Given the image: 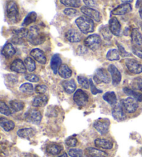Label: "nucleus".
<instances>
[{"instance_id": "nucleus-1", "label": "nucleus", "mask_w": 142, "mask_h": 157, "mask_svg": "<svg viewBox=\"0 0 142 157\" xmlns=\"http://www.w3.org/2000/svg\"><path fill=\"white\" fill-rule=\"evenodd\" d=\"M28 40L30 44L37 46L42 44L45 41V34L40 31L37 26H33L29 29Z\"/></svg>"}, {"instance_id": "nucleus-2", "label": "nucleus", "mask_w": 142, "mask_h": 157, "mask_svg": "<svg viewBox=\"0 0 142 157\" xmlns=\"http://www.w3.org/2000/svg\"><path fill=\"white\" fill-rule=\"evenodd\" d=\"M76 24L82 33L87 34L94 31V23L92 19L87 16H81L76 19Z\"/></svg>"}, {"instance_id": "nucleus-3", "label": "nucleus", "mask_w": 142, "mask_h": 157, "mask_svg": "<svg viewBox=\"0 0 142 157\" xmlns=\"http://www.w3.org/2000/svg\"><path fill=\"white\" fill-rule=\"evenodd\" d=\"M6 14L7 17L10 21L17 22L18 21L19 10L18 6L16 2L13 1H9L6 4Z\"/></svg>"}, {"instance_id": "nucleus-4", "label": "nucleus", "mask_w": 142, "mask_h": 157, "mask_svg": "<svg viewBox=\"0 0 142 157\" xmlns=\"http://www.w3.org/2000/svg\"><path fill=\"white\" fill-rule=\"evenodd\" d=\"M110 124V121L109 119L100 118L94 121L93 126L99 133L101 135H104L108 132Z\"/></svg>"}, {"instance_id": "nucleus-5", "label": "nucleus", "mask_w": 142, "mask_h": 157, "mask_svg": "<svg viewBox=\"0 0 142 157\" xmlns=\"http://www.w3.org/2000/svg\"><path fill=\"white\" fill-rule=\"evenodd\" d=\"M84 44L91 50L96 51L99 48L101 44V39L99 35L92 34L85 40Z\"/></svg>"}, {"instance_id": "nucleus-6", "label": "nucleus", "mask_w": 142, "mask_h": 157, "mask_svg": "<svg viewBox=\"0 0 142 157\" xmlns=\"http://www.w3.org/2000/svg\"><path fill=\"white\" fill-rule=\"evenodd\" d=\"M94 80L97 84H109L111 82V78L108 72L105 69H98L94 73Z\"/></svg>"}, {"instance_id": "nucleus-7", "label": "nucleus", "mask_w": 142, "mask_h": 157, "mask_svg": "<svg viewBox=\"0 0 142 157\" xmlns=\"http://www.w3.org/2000/svg\"><path fill=\"white\" fill-rule=\"evenodd\" d=\"M121 105L124 107V110L130 113L135 112L139 107L138 101H136L135 99L131 98V97L121 100Z\"/></svg>"}, {"instance_id": "nucleus-8", "label": "nucleus", "mask_w": 142, "mask_h": 157, "mask_svg": "<svg viewBox=\"0 0 142 157\" xmlns=\"http://www.w3.org/2000/svg\"><path fill=\"white\" fill-rule=\"evenodd\" d=\"M73 101L78 106L83 107L88 102L89 96L86 94V92H85L82 89H78L76 91L74 95H73Z\"/></svg>"}, {"instance_id": "nucleus-9", "label": "nucleus", "mask_w": 142, "mask_h": 157, "mask_svg": "<svg viewBox=\"0 0 142 157\" xmlns=\"http://www.w3.org/2000/svg\"><path fill=\"white\" fill-rule=\"evenodd\" d=\"M42 114L40 111L37 109H31L29 112H27L25 115L26 120L35 124H39L42 121Z\"/></svg>"}, {"instance_id": "nucleus-10", "label": "nucleus", "mask_w": 142, "mask_h": 157, "mask_svg": "<svg viewBox=\"0 0 142 157\" xmlns=\"http://www.w3.org/2000/svg\"><path fill=\"white\" fill-rule=\"evenodd\" d=\"M125 66L132 74H139L142 72V64L135 59H127L125 60Z\"/></svg>"}, {"instance_id": "nucleus-11", "label": "nucleus", "mask_w": 142, "mask_h": 157, "mask_svg": "<svg viewBox=\"0 0 142 157\" xmlns=\"http://www.w3.org/2000/svg\"><path fill=\"white\" fill-rule=\"evenodd\" d=\"M108 71L110 73L112 77V82L113 85H118L121 81V72L119 71V69L114 64H110L108 66Z\"/></svg>"}, {"instance_id": "nucleus-12", "label": "nucleus", "mask_w": 142, "mask_h": 157, "mask_svg": "<svg viewBox=\"0 0 142 157\" xmlns=\"http://www.w3.org/2000/svg\"><path fill=\"white\" fill-rule=\"evenodd\" d=\"M81 12L85 15L87 17L90 19L95 20L96 21H100L101 17V13L96 9L89 8L88 6H83L81 7Z\"/></svg>"}, {"instance_id": "nucleus-13", "label": "nucleus", "mask_w": 142, "mask_h": 157, "mask_svg": "<svg viewBox=\"0 0 142 157\" xmlns=\"http://www.w3.org/2000/svg\"><path fill=\"white\" fill-rule=\"evenodd\" d=\"M113 118L117 121H123L126 118V116L124 112V107H122L121 103L116 104L113 106L112 111Z\"/></svg>"}, {"instance_id": "nucleus-14", "label": "nucleus", "mask_w": 142, "mask_h": 157, "mask_svg": "<svg viewBox=\"0 0 142 157\" xmlns=\"http://www.w3.org/2000/svg\"><path fill=\"white\" fill-rule=\"evenodd\" d=\"M65 37L68 41L72 43H76L81 41L82 36L79 32L74 29H71L68 30L66 34H65Z\"/></svg>"}, {"instance_id": "nucleus-15", "label": "nucleus", "mask_w": 142, "mask_h": 157, "mask_svg": "<svg viewBox=\"0 0 142 157\" xmlns=\"http://www.w3.org/2000/svg\"><path fill=\"white\" fill-rule=\"evenodd\" d=\"M109 27L112 33L116 36H119L121 33V26L116 17H112L109 21Z\"/></svg>"}, {"instance_id": "nucleus-16", "label": "nucleus", "mask_w": 142, "mask_h": 157, "mask_svg": "<svg viewBox=\"0 0 142 157\" xmlns=\"http://www.w3.org/2000/svg\"><path fill=\"white\" fill-rule=\"evenodd\" d=\"M132 10V6L130 4H122L112 10L111 13L115 15H124Z\"/></svg>"}, {"instance_id": "nucleus-17", "label": "nucleus", "mask_w": 142, "mask_h": 157, "mask_svg": "<svg viewBox=\"0 0 142 157\" xmlns=\"http://www.w3.org/2000/svg\"><path fill=\"white\" fill-rule=\"evenodd\" d=\"M10 69L18 74H24L26 71L25 64L20 59H16L12 62L10 65Z\"/></svg>"}, {"instance_id": "nucleus-18", "label": "nucleus", "mask_w": 142, "mask_h": 157, "mask_svg": "<svg viewBox=\"0 0 142 157\" xmlns=\"http://www.w3.org/2000/svg\"><path fill=\"white\" fill-rule=\"evenodd\" d=\"M31 56L35 60L42 64H45L46 62V58L45 53L39 48H34L31 51Z\"/></svg>"}, {"instance_id": "nucleus-19", "label": "nucleus", "mask_w": 142, "mask_h": 157, "mask_svg": "<svg viewBox=\"0 0 142 157\" xmlns=\"http://www.w3.org/2000/svg\"><path fill=\"white\" fill-rule=\"evenodd\" d=\"M131 40L136 47H142V35L138 29H134L131 32Z\"/></svg>"}, {"instance_id": "nucleus-20", "label": "nucleus", "mask_w": 142, "mask_h": 157, "mask_svg": "<svg viewBox=\"0 0 142 157\" xmlns=\"http://www.w3.org/2000/svg\"><path fill=\"white\" fill-rule=\"evenodd\" d=\"M62 59L61 56L58 54H55L53 55L52 58L51 59V68L52 69L54 74H56L58 71V69L62 65Z\"/></svg>"}, {"instance_id": "nucleus-21", "label": "nucleus", "mask_w": 142, "mask_h": 157, "mask_svg": "<svg viewBox=\"0 0 142 157\" xmlns=\"http://www.w3.org/2000/svg\"><path fill=\"white\" fill-rule=\"evenodd\" d=\"M19 137L24 139H30L34 136L35 130L33 128H23L19 129L17 132Z\"/></svg>"}, {"instance_id": "nucleus-22", "label": "nucleus", "mask_w": 142, "mask_h": 157, "mask_svg": "<svg viewBox=\"0 0 142 157\" xmlns=\"http://www.w3.org/2000/svg\"><path fill=\"white\" fill-rule=\"evenodd\" d=\"M94 144L97 147L110 150L113 147V143L110 140L104 139H97L94 140Z\"/></svg>"}, {"instance_id": "nucleus-23", "label": "nucleus", "mask_w": 142, "mask_h": 157, "mask_svg": "<svg viewBox=\"0 0 142 157\" xmlns=\"http://www.w3.org/2000/svg\"><path fill=\"white\" fill-rule=\"evenodd\" d=\"M48 102V97L45 95H39L35 96L34 101H33L32 105L35 107H45Z\"/></svg>"}, {"instance_id": "nucleus-24", "label": "nucleus", "mask_w": 142, "mask_h": 157, "mask_svg": "<svg viewBox=\"0 0 142 157\" xmlns=\"http://www.w3.org/2000/svg\"><path fill=\"white\" fill-rule=\"evenodd\" d=\"M0 125L6 132H10L15 128V123L12 121L6 119V118L1 117L0 118Z\"/></svg>"}, {"instance_id": "nucleus-25", "label": "nucleus", "mask_w": 142, "mask_h": 157, "mask_svg": "<svg viewBox=\"0 0 142 157\" xmlns=\"http://www.w3.org/2000/svg\"><path fill=\"white\" fill-rule=\"evenodd\" d=\"M62 86L65 92H67V94L73 93L76 89V84L73 80H64L62 82Z\"/></svg>"}, {"instance_id": "nucleus-26", "label": "nucleus", "mask_w": 142, "mask_h": 157, "mask_svg": "<svg viewBox=\"0 0 142 157\" xmlns=\"http://www.w3.org/2000/svg\"><path fill=\"white\" fill-rule=\"evenodd\" d=\"M86 155H89L93 157H106L108 156V154L105 151H101L98 149L94 147H87L85 149Z\"/></svg>"}, {"instance_id": "nucleus-27", "label": "nucleus", "mask_w": 142, "mask_h": 157, "mask_svg": "<svg viewBox=\"0 0 142 157\" xmlns=\"http://www.w3.org/2000/svg\"><path fill=\"white\" fill-rule=\"evenodd\" d=\"M103 98L105 102H107L108 104L114 106L117 104V98L116 94L114 91H108L104 94L103 96Z\"/></svg>"}, {"instance_id": "nucleus-28", "label": "nucleus", "mask_w": 142, "mask_h": 157, "mask_svg": "<svg viewBox=\"0 0 142 157\" xmlns=\"http://www.w3.org/2000/svg\"><path fill=\"white\" fill-rule=\"evenodd\" d=\"M15 48L13 47V46L10 43H7L4 45V48H2V53L5 58H10L13 56L15 55Z\"/></svg>"}, {"instance_id": "nucleus-29", "label": "nucleus", "mask_w": 142, "mask_h": 157, "mask_svg": "<svg viewBox=\"0 0 142 157\" xmlns=\"http://www.w3.org/2000/svg\"><path fill=\"white\" fill-rule=\"evenodd\" d=\"M58 74L61 78L68 79L72 76V71L67 64H62L58 69Z\"/></svg>"}, {"instance_id": "nucleus-30", "label": "nucleus", "mask_w": 142, "mask_h": 157, "mask_svg": "<svg viewBox=\"0 0 142 157\" xmlns=\"http://www.w3.org/2000/svg\"><path fill=\"white\" fill-rule=\"evenodd\" d=\"M124 92L126 94V95L130 96L131 98H133L135 99L136 101L141 102L142 101V94L136 92L135 90H132L130 88L124 87Z\"/></svg>"}, {"instance_id": "nucleus-31", "label": "nucleus", "mask_w": 142, "mask_h": 157, "mask_svg": "<svg viewBox=\"0 0 142 157\" xmlns=\"http://www.w3.org/2000/svg\"><path fill=\"white\" fill-rule=\"evenodd\" d=\"M63 150V147L61 145L58 144H51L46 148V151L51 155H58Z\"/></svg>"}, {"instance_id": "nucleus-32", "label": "nucleus", "mask_w": 142, "mask_h": 157, "mask_svg": "<svg viewBox=\"0 0 142 157\" xmlns=\"http://www.w3.org/2000/svg\"><path fill=\"white\" fill-rule=\"evenodd\" d=\"M10 107L14 112H21L24 109V103L18 100H13L10 102Z\"/></svg>"}, {"instance_id": "nucleus-33", "label": "nucleus", "mask_w": 142, "mask_h": 157, "mask_svg": "<svg viewBox=\"0 0 142 157\" xmlns=\"http://www.w3.org/2000/svg\"><path fill=\"white\" fill-rule=\"evenodd\" d=\"M13 33L15 35V37L17 38L18 41L23 39L24 37H28L29 30L26 28H20L13 31Z\"/></svg>"}, {"instance_id": "nucleus-34", "label": "nucleus", "mask_w": 142, "mask_h": 157, "mask_svg": "<svg viewBox=\"0 0 142 157\" xmlns=\"http://www.w3.org/2000/svg\"><path fill=\"white\" fill-rule=\"evenodd\" d=\"M101 34L102 35L103 38L106 40H110L112 37V33L110 29V27L107 25H103L99 29Z\"/></svg>"}, {"instance_id": "nucleus-35", "label": "nucleus", "mask_w": 142, "mask_h": 157, "mask_svg": "<svg viewBox=\"0 0 142 157\" xmlns=\"http://www.w3.org/2000/svg\"><path fill=\"white\" fill-rule=\"evenodd\" d=\"M37 19V14L35 12H31L29 13L28 15L26 16V17L24 18V20L22 22V26H29L32 23H34L35 21Z\"/></svg>"}, {"instance_id": "nucleus-36", "label": "nucleus", "mask_w": 142, "mask_h": 157, "mask_svg": "<svg viewBox=\"0 0 142 157\" xmlns=\"http://www.w3.org/2000/svg\"><path fill=\"white\" fill-rule=\"evenodd\" d=\"M106 58L110 61L119 60L120 59V54L119 50L115 49V48L109 50L107 53V55H106Z\"/></svg>"}, {"instance_id": "nucleus-37", "label": "nucleus", "mask_w": 142, "mask_h": 157, "mask_svg": "<svg viewBox=\"0 0 142 157\" xmlns=\"http://www.w3.org/2000/svg\"><path fill=\"white\" fill-rule=\"evenodd\" d=\"M20 91L22 92L24 94H29V95H31L34 94V88L31 83H24L20 86Z\"/></svg>"}, {"instance_id": "nucleus-38", "label": "nucleus", "mask_w": 142, "mask_h": 157, "mask_svg": "<svg viewBox=\"0 0 142 157\" xmlns=\"http://www.w3.org/2000/svg\"><path fill=\"white\" fill-rule=\"evenodd\" d=\"M24 64H25L26 69L28 70L29 72L34 71L35 69H36V65H35V62L31 58L28 57L24 60Z\"/></svg>"}, {"instance_id": "nucleus-39", "label": "nucleus", "mask_w": 142, "mask_h": 157, "mask_svg": "<svg viewBox=\"0 0 142 157\" xmlns=\"http://www.w3.org/2000/svg\"><path fill=\"white\" fill-rule=\"evenodd\" d=\"M77 80H78V83L80 84L83 88L88 89L90 87L89 80L87 79L85 76H84V75H78L77 77Z\"/></svg>"}, {"instance_id": "nucleus-40", "label": "nucleus", "mask_w": 142, "mask_h": 157, "mask_svg": "<svg viewBox=\"0 0 142 157\" xmlns=\"http://www.w3.org/2000/svg\"><path fill=\"white\" fill-rule=\"evenodd\" d=\"M61 3L65 5V6L72 8H78L81 6V1H79V0H67V1L62 0V1H61Z\"/></svg>"}, {"instance_id": "nucleus-41", "label": "nucleus", "mask_w": 142, "mask_h": 157, "mask_svg": "<svg viewBox=\"0 0 142 157\" xmlns=\"http://www.w3.org/2000/svg\"><path fill=\"white\" fill-rule=\"evenodd\" d=\"M132 86L135 90H139L142 92V78H136L132 80Z\"/></svg>"}, {"instance_id": "nucleus-42", "label": "nucleus", "mask_w": 142, "mask_h": 157, "mask_svg": "<svg viewBox=\"0 0 142 157\" xmlns=\"http://www.w3.org/2000/svg\"><path fill=\"white\" fill-rule=\"evenodd\" d=\"M0 112L2 114H4L6 116H9L11 114V111L10 108L7 106V105L5 102L1 101L0 102Z\"/></svg>"}, {"instance_id": "nucleus-43", "label": "nucleus", "mask_w": 142, "mask_h": 157, "mask_svg": "<svg viewBox=\"0 0 142 157\" xmlns=\"http://www.w3.org/2000/svg\"><path fill=\"white\" fill-rule=\"evenodd\" d=\"M68 154L71 157H83V151L81 149L72 148L69 150Z\"/></svg>"}, {"instance_id": "nucleus-44", "label": "nucleus", "mask_w": 142, "mask_h": 157, "mask_svg": "<svg viewBox=\"0 0 142 157\" xmlns=\"http://www.w3.org/2000/svg\"><path fill=\"white\" fill-rule=\"evenodd\" d=\"M47 86L44 85H37L35 88V91L40 95H43L47 91Z\"/></svg>"}, {"instance_id": "nucleus-45", "label": "nucleus", "mask_w": 142, "mask_h": 157, "mask_svg": "<svg viewBox=\"0 0 142 157\" xmlns=\"http://www.w3.org/2000/svg\"><path fill=\"white\" fill-rule=\"evenodd\" d=\"M116 44H117V47H118V48H119V54L121 55V56L123 57V58H128V57H130L131 56H132L130 53L127 52V51L125 50V48H124V47H123L122 45L119 44V43H116Z\"/></svg>"}, {"instance_id": "nucleus-46", "label": "nucleus", "mask_w": 142, "mask_h": 157, "mask_svg": "<svg viewBox=\"0 0 142 157\" xmlns=\"http://www.w3.org/2000/svg\"><path fill=\"white\" fill-rule=\"evenodd\" d=\"M65 143L68 147H75L78 143V140L74 136H70L66 140Z\"/></svg>"}, {"instance_id": "nucleus-47", "label": "nucleus", "mask_w": 142, "mask_h": 157, "mask_svg": "<svg viewBox=\"0 0 142 157\" xmlns=\"http://www.w3.org/2000/svg\"><path fill=\"white\" fill-rule=\"evenodd\" d=\"M64 13L69 17H74V16L78 13V10L72 8H67L64 10Z\"/></svg>"}, {"instance_id": "nucleus-48", "label": "nucleus", "mask_w": 142, "mask_h": 157, "mask_svg": "<svg viewBox=\"0 0 142 157\" xmlns=\"http://www.w3.org/2000/svg\"><path fill=\"white\" fill-rule=\"evenodd\" d=\"M25 79L31 82H37L40 81V78L35 74H28L25 76Z\"/></svg>"}, {"instance_id": "nucleus-49", "label": "nucleus", "mask_w": 142, "mask_h": 157, "mask_svg": "<svg viewBox=\"0 0 142 157\" xmlns=\"http://www.w3.org/2000/svg\"><path fill=\"white\" fill-rule=\"evenodd\" d=\"M132 52L135 56H137L138 58L142 59V48L141 47H136V46H133Z\"/></svg>"}, {"instance_id": "nucleus-50", "label": "nucleus", "mask_w": 142, "mask_h": 157, "mask_svg": "<svg viewBox=\"0 0 142 157\" xmlns=\"http://www.w3.org/2000/svg\"><path fill=\"white\" fill-rule=\"evenodd\" d=\"M89 83H90V89H91V91L92 94H94V95H97V94H101L102 93V91L101 90H99V89H98L96 86H94V83H93V81L92 80V79L89 80Z\"/></svg>"}, {"instance_id": "nucleus-51", "label": "nucleus", "mask_w": 142, "mask_h": 157, "mask_svg": "<svg viewBox=\"0 0 142 157\" xmlns=\"http://www.w3.org/2000/svg\"><path fill=\"white\" fill-rule=\"evenodd\" d=\"M84 3L86 5L88 6V7L89 8H93V7H97L98 6L97 2L96 1H86V0H84Z\"/></svg>"}, {"instance_id": "nucleus-52", "label": "nucleus", "mask_w": 142, "mask_h": 157, "mask_svg": "<svg viewBox=\"0 0 142 157\" xmlns=\"http://www.w3.org/2000/svg\"><path fill=\"white\" fill-rule=\"evenodd\" d=\"M139 15H140L141 18L142 19V4L140 5V6H139Z\"/></svg>"}, {"instance_id": "nucleus-53", "label": "nucleus", "mask_w": 142, "mask_h": 157, "mask_svg": "<svg viewBox=\"0 0 142 157\" xmlns=\"http://www.w3.org/2000/svg\"><path fill=\"white\" fill-rule=\"evenodd\" d=\"M56 157H68L67 156V153H63L61 156H56Z\"/></svg>"}, {"instance_id": "nucleus-54", "label": "nucleus", "mask_w": 142, "mask_h": 157, "mask_svg": "<svg viewBox=\"0 0 142 157\" xmlns=\"http://www.w3.org/2000/svg\"><path fill=\"white\" fill-rule=\"evenodd\" d=\"M123 3H131V2H132V1H122Z\"/></svg>"}, {"instance_id": "nucleus-55", "label": "nucleus", "mask_w": 142, "mask_h": 157, "mask_svg": "<svg viewBox=\"0 0 142 157\" xmlns=\"http://www.w3.org/2000/svg\"><path fill=\"white\" fill-rule=\"evenodd\" d=\"M83 157H93V156H89V155H85V156H83Z\"/></svg>"}, {"instance_id": "nucleus-56", "label": "nucleus", "mask_w": 142, "mask_h": 157, "mask_svg": "<svg viewBox=\"0 0 142 157\" xmlns=\"http://www.w3.org/2000/svg\"><path fill=\"white\" fill-rule=\"evenodd\" d=\"M26 157H31V156H29H29H26Z\"/></svg>"}, {"instance_id": "nucleus-57", "label": "nucleus", "mask_w": 142, "mask_h": 157, "mask_svg": "<svg viewBox=\"0 0 142 157\" xmlns=\"http://www.w3.org/2000/svg\"><path fill=\"white\" fill-rule=\"evenodd\" d=\"M141 153L142 154V148H141Z\"/></svg>"}, {"instance_id": "nucleus-58", "label": "nucleus", "mask_w": 142, "mask_h": 157, "mask_svg": "<svg viewBox=\"0 0 142 157\" xmlns=\"http://www.w3.org/2000/svg\"><path fill=\"white\" fill-rule=\"evenodd\" d=\"M141 29H142V25H141Z\"/></svg>"}]
</instances>
